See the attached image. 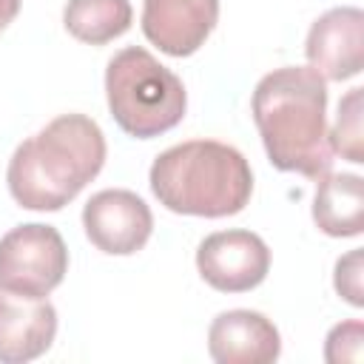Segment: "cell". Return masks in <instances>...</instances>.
I'll return each mask as SVG.
<instances>
[{"label":"cell","mask_w":364,"mask_h":364,"mask_svg":"<svg viewBox=\"0 0 364 364\" xmlns=\"http://www.w3.org/2000/svg\"><path fill=\"white\" fill-rule=\"evenodd\" d=\"M250 111L273 168L313 182L330 173L327 80L310 65H284L264 74L253 91Z\"/></svg>","instance_id":"obj_1"},{"label":"cell","mask_w":364,"mask_h":364,"mask_svg":"<svg viewBox=\"0 0 364 364\" xmlns=\"http://www.w3.org/2000/svg\"><path fill=\"white\" fill-rule=\"evenodd\" d=\"M105 165V136L85 114H63L23 139L9 159L11 199L26 210L65 208Z\"/></svg>","instance_id":"obj_2"},{"label":"cell","mask_w":364,"mask_h":364,"mask_svg":"<svg viewBox=\"0 0 364 364\" xmlns=\"http://www.w3.org/2000/svg\"><path fill=\"white\" fill-rule=\"evenodd\" d=\"M151 191L171 213L222 219L245 210L253 193L247 159L225 142L191 139L162 151L148 173Z\"/></svg>","instance_id":"obj_3"},{"label":"cell","mask_w":364,"mask_h":364,"mask_svg":"<svg viewBox=\"0 0 364 364\" xmlns=\"http://www.w3.org/2000/svg\"><path fill=\"white\" fill-rule=\"evenodd\" d=\"M105 97L114 122L136 139H154L176 128L188 108L182 80L139 46L108 60Z\"/></svg>","instance_id":"obj_4"},{"label":"cell","mask_w":364,"mask_h":364,"mask_svg":"<svg viewBox=\"0 0 364 364\" xmlns=\"http://www.w3.org/2000/svg\"><path fill=\"white\" fill-rule=\"evenodd\" d=\"M68 270V250L57 228L28 222L0 239V287L9 293L46 299Z\"/></svg>","instance_id":"obj_5"},{"label":"cell","mask_w":364,"mask_h":364,"mask_svg":"<svg viewBox=\"0 0 364 364\" xmlns=\"http://www.w3.org/2000/svg\"><path fill=\"white\" fill-rule=\"evenodd\" d=\"M196 270L219 293H247L267 279L270 247L253 230H219L199 242Z\"/></svg>","instance_id":"obj_6"},{"label":"cell","mask_w":364,"mask_h":364,"mask_svg":"<svg viewBox=\"0 0 364 364\" xmlns=\"http://www.w3.org/2000/svg\"><path fill=\"white\" fill-rule=\"evenodd\" d=\"M82 228L91 245L108 256H131L145 247L154 216L134 191L108 188L94 193L82 208Z\"/></svg>","instance_id":"obj_7"},{"label":"cell","mask_w":364,"mask_h":364,"mask_svg":"<svg viewBox=\"0 0 364 364\" xmlns=\"http://www.w3.org/2000/svg\"><path fill=\"white\" fill-rule=\"evenodd\" d=\"M304 54L310 68L330 82L350 80L364 63V14L355 6L324 11L307 34Z\"/></svg>","instance_id":"obj_8"},{"label":"cell","mask_w":364,"mask_h":364,"mask_svg":"<svg viewBox=\"0 0 364 364\" xmlns=\"http://www.w3.org/2000/svg\"><path fill=\"white\" fill-rule=\"evenodd\" d=\"M219 20V0H145L142 34L162 54L191 57Z\"/></svg>","instance_id":"obj_9"},{"label":"cell","mask_w":364,"mask_h":364,"mask_svg":"<svg viewBox=\"0 0 364 364\" xmlns=\"http://www.w3.org/2000/svg\"><path fill=\"white\" fill-rule=\"evenodd\" d=\"M57 336V310L48 299H31L0 287V361L40 358Z\"/></svg>","instance_id":"obj_10"},{"label":"cell","mask_w":364,"mask_h":364,"mask_svg":"<svg viewBox=\"0 0 364 364\" xmlns=\"http://www.w3.org/2000/svg\"><path fill=\"white\" fill-rule=\"evenodd\" d=\"M208 353L216 364H273L282 353V336L256 310H225L210 321Z\"/></svg>","instance_id":"obj_11"},{"label":"cell","mask_w":364,"mask_h":364,"mask_svg":"<svg viewBox=\"0 0 364 364\" xmlns=\"http://www.w3.org/2000/svg\"><path fill=\"white\" fill-rule=\"evenodd\" d=\"M313 222L336 239L358 236L364 230V179L358 173H324L316 182Z\"/></svg>","instance_id":"obj_12"},{"label":"cell","mask_w":364,"mask_h":364,"mask_svg":"<svg viewBox=\"0 0 364 364\" xmlns=\"http://www.w3.org/2000/svg\"><path fill=\"white\" fill-rule=\"evenodd\" d=\"M134 9L128 0H68L63 11L65 31L88 46H105L131 28Z\"/></svg>","instance_id":"obj_13"},{"label":"cell","mask_w":364,"mask_h":364,"mask_svg":"<svg viewBox=\"0 0 364 364\" xmlns=\"http://www.w3.org/2000/svg\"><path fill=\"white\" fill-rule=\"evenodd\" d=\"M333 154H341L350 162H364V136H361V88H350L338 102V117L330 131Z\"/></svg>","instance_id":"obj_14"},{"label":"cell","mask_w":364,"mask_h":364,"mask_svg":"<svg viewBox=\"0 0 364 364\" xmlns=\"http://www.w3.org/2000/svg\"><path fill=\"white\" fill-rule=\"evenodd\" d=\"M361 341H364V324L361 321H341L327 333L324 358L330 364L361 361Z\"/></svg>","instance_id":"obj_15"},{"label":"cell","mask_w":364,"mask_h":364,"mask_svg":"<svg viewBox=\"0 0 364 364\" xmlns=\"http://www.w3.org/2000/svg\"><path fill=\"white\" fill-rule=\"evenodd\" d=\"M336 290L353 307L364 304V296H361V250H353V253H347L344 259L336 262Z\"/></svg>","instance_id":"obj_16"},{"label":"cell","mask_w":364,"mask_h":364,"mask_svg":"<svg viewBox=\"0 0 364 364\" xmlns=\"http://www.w3.org/2000/svg\"><path fill=\"white\" fill-rule=\"evenodd\" d=\"M20 3H23V0H0V31H3L14 17H17Z\"/></svg>","instance_id":"obj_17"}]
</instances>
